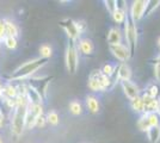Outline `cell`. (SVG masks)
I'll return each instance as SVG.
<instances>
[{
	"instance_id": "obj_1",
	"label": "cell",
	"mask_w": 160,
	"mask_h": 143,
	"mask_svg": "<svg viewBox=\"0 0 160 143\" xmlns=\"http://www.w3.org/2000/svg\"><path fill=\"white\" fill-rule=\"evenodd\" d=\"M48 61H49L48 59L37 57V59H33L31 61L25 62L24 64L19 66L14 70L10 76V79L13 80V81H19V80H24L27 78H31L38 69H41L43 66H46Z\"/></svg>"
},
{
	"instance_id": "obj_2",
	"label": "cell",
	"mask_w": 160,
	"mask_h": 143,
	"mask_svg": "<svg viewBox=\"0 0 160 143\" xmlns=\"http://www.w3.org/2000/svg\"><path fill=\"white\" fill-rule=\"evenodd\" d=\"M123 38L126 40V45L129 49V53H130V57H133L136 51V48H138V26H136V23L127 16L126 21H124V36Z\"/></svg>"
},
{
	"instance_id": "obj_3",
	"label": "cell",
	"mask_w": 160,
	"mask_h": 143,
	"mask_svg": "<svg viewBox=\"0 0 160 143\" xmlns=\"http://www.w3.org/2000/svg\"><path fill=\"white\" fill-rule=\"evenodd\" d=\"M29 105H16L11 118V131L16 136H20L25 129V118Z\"/></svg>"
},
{
	"instance_id": "obj_4",
	"label": "cell",
	"mask_w": 160,
	"mask_h": 143,
	"mask_svg": "<svg viewBox=\"0 0 160 143\" xmlns=\"http://www.w3.org/2000/svg\"><path fill=\"white\" fill-rule=\"evenodd\" d=\"M65 61H66L67 70L71 74H75L78 70V67H79V51L77 49L75 42H71L68 44V47L66 49Z\"/></svg>"
},
{
	"instance_id": "obj_5",
	"label": "cell",
	"mask_w": 160,
	"mask_h": 143,
	"mask_svg": "<svg viewBox=\"0 0 160 143\" xmlns=\"http://www.w3.org/2000/svg\"><path fill=\"white\" fill-rule=\"evenodd\" d=\"M50 76H46V78H30L28 80V86L31 87V88L40 95L42 99H44L47 97V89H48V85H49V81H50Z\"/></svg>"
},
{
	"instance_id": "obj_6",
	"label": "cell",
	"mask_w": 160,
	"mask_h": 143,
	"mask_svg": "<svg viewBox=\"0 0 160 143\" xmlns=\"http://www.w3.org/2000/svg\"><path fill=\"white\" fill-rule=\"evenodd\" d=\"M147 7V0H135L133 1L128 16L133 19L135 23L140 21L145 17V11Z\"/></svg>"
},
{
	"instance_id": "obj_7",
	"label": "cell",
	"mask_w": 160,
	"mask_h": 143,
	"mask_svg": "<svg viewBox=\"0 0 160 143\" xmlns=\"http://www.w3.org/2000/svg\"><path fill=\"white\" fill-rule=\"evenodd\" d=\"M60 26L65 30V32L67 34L71 42H75L77 40H79L80 32L78 30V27H77L75 21L71 19V18H66V19L60 21Z\"/></svg>"
},
{
	"instance_id": "obj_8",
	"label": "cell",
	"mask_w": 160,
	"mask_h": 143,
	"mask_svg": "<svg viewBox=\"0 0 160 143\" xmlns=\"http://www.w3.org/2000/svg\"><path fill=\"white\" fill-rule=\"evenodd\" d=\"M109 49H110V53L112 54V56L118 60L121 63L128 61L130 57V53H129V49L127 48L126 44H116V45H109Z\"/></svg>"
},
{
	"instance_id": "obj_9",
	"label": "cell",
	"mask_w": 160,
	"mask_h": 143,
	"mask_svg": "<svg viewBox=\"0 0 160 143\" xmlns=\"http://www.w3.org/2000/svg\"><path fill=\"white\" fill-rule=\"evenodd\" d=\"M121 87L123 89V93L127 97L129 100H133L136 97L141 94L140 88L134 83L132 80L130 81H122L121 82Z\"/></svg>"
},
{
	"instance_id": "obj_10",
	"label": "cell",
	"mask_w": 160,
	"mask_h": 143,
	"mask_svg": "<svg viewBox=\"0 0 160 143\" xmlns=\"http://www.w3.org/2000/svg\"><path fill=\"white\" fill-rule=\"evenodd\" d=\"M77 49L80 51V54L85 55V56H90L93 54L94 51V44L93 42L88 38H80L77 44Z\"/></svg>"
},
{
	"instance_id": "obj_11",
	"label": "cell",
	"mask_w": 160,
	"mask_h": 143,
	"mask_svg": "<svg viewBox=\"0 0 160 143\" xmlns=\"http://www.w3.org/2000/svg\"><path fill=\"white\" fill-rule=\"evenodd\" d=\"M132 69L128 66L126 62L123 63H120L117 66V69H116V76H117V80L118 81H130L132 79Z\"/></svg>"
},
{
	"instance_id": "obj_12",
	"label": "cell",
	"mask_w": 160,
	"mask_h": 143,
	"mask_svg": "<svg viewBox=\"0 0 160 143\" xmlns=\"http://www.w3.org/2000/svg\"><path fill=\"white\" fill-rule=\"evenodd\" d=\"M108 43L109 45H116V44H122L123 41V32L120 27H111L108 32Z\"/></svg>"
},
{
	"instance_id": "obj_13",
	"label": "cell",
	"mask_w": 160,
	"mask_h": 143,
	"mask_svg": "<svg viewBox=\"0 0 160 143\" xmlns=\"http://www.w3.org/2000/svg\"><path fill=\"white\" fill-rule=\"evenodd\" d=\"M142 102H143V107H145V113H157V107H158V102L159 99H154L145 95L143 93L141 94Z\"/></svg>"
},
{
	"instance_id": "obj_14",
	"label": "cell",
	"mask_w": 160,
	"mask_h": 143,
	"mask_svg": "<svg viewBox=\"0 0 160 143\" xmlns=\"http://www.w3.org/2000/svg\"><path fill=\"white\" fill-rule=\"evenodd\" d=\"M86 106L87 110L91 112V113H98L100 110V104L98 98H96L94 95H87L86 97Z\"/></svg>"
},
{
	"instance_id": "obj_15",
	"label": "cell",
	"mask_w": 160,
	"mask_h": 143,
	"mask_svg": "<svg viewBox=\"0 0 160 143\" xmlns=\"http://www.w3.org/2000/svg\"><path fill=\"white\" fill-rule=\"evenodd\" d=\"M127 16H128V13H127V11H126V7H122V6H120V5H118V7H117V10L111 14L113 21H115L117 25L124 24Z\"/></svg>"
},
{
	"instance_id": "obj_16",
	"label": "cell",
	"mask_w": 160,
	"mask_h": 143,
	"mask_svg": "<svg viewBox=\"0 0 160 143\" xmlns=\"http://www.w3.org/2000/svg\"><path fill=\"white\" fill-rule=\"evenodd\" d=\"M0 91H1V98H4L5 100L6 99H16V97H17L16 86L11 85V83H7L5 86H2Z\"/></svg>"
},
{
	"instance_id": "obj_17",
	"label": "cell",
	"mask_w": 160,
	"mask_h": 143,
	"mask_svg": "<svg viewBox=\"0 0 160 143\" xmlns=\"http://www.w3.org/2000/svg\"><path fill=\"white\" fill-rule=\"evenodd\" d=\"M87 85H88V88L91 89V91H93V92H102V87H100L99 81H98V79H97L96 69H93V70L91 72Z\"/></svg>"
},
{
	"instance_id": "obj_18",
	"label": "cell",
	"mask_w": 160,
	"mask_h": 143,
	"mask_svg": "<svg viewBox=\"0 0 160 143\" xmlns=\"http://www.w3.org/2000/svg\"><path fill=\"white\" fill-rule=\"evenodd\" d=\"M130 107L138 115L145 113V107H143V102H142L141 94L139 97H136L135 99H133V100H130Z\"/></svg>"
},
{
	"instance_id": "obj_19",
	"label": "cell",
	"mask_w": 160,
	"mask_h": 143,
	"mask_svg": "<svg viewBox=\"0 0 160 143\" xmlns=\"http://www.w3.org/2000/svg\"><path fill=\"white\" fill-rule=\"evenodd\" d=\"M159 93H160L159 86H158L157 83H154V82L148 83L147 87L145 88V91H143V94L147 95V97H149V98H154V99H158Z\"/></svg>"
},
{
	"instance_id": "obj_20",
	"label": "cell",
	"mask_w": 160,
	"mask_h": 143,
	"mask_svg": "<svg viewBox=\"0 0 160 143\" xmlns=\"http://www.w3.org/2000/svg\"><path fill=\"white\" fill-rule=\"evenodd\" d=\"M146 134L149 143H158L160 141V125L152 126Z\"/></svg>"
},
{
	"instance_id": "obj_21",
	"label": "cell",
	"mask_w": 160,
	"mask_h": 143,
	"mask_svg": "<svg viewBox=\"0 0 160 143\" xmlns=\"http://www.w3.org/2000/svg\"><path fill=\"white\" fill-rule=\"evenodd\" d=\"M5 30H6V36L14 37V38L18 36V27L13 21L5 19Z\"/></svg>"
},
{
	"instance_id": "obj_22",
	"label": "cell",
	"mask_w": 160,
	"mask_h": 143,
	"mask_svg": "<svg viewBox=\"0 0 160 143\" xmlns=\"http://www.w3.org/2000/svg\"><path fill=\"white\" fill-rule=\"evenodd\" d=\"M138 128H139L140 131H142V132H147L148 130L151 129V125H149V123H148L146 113L140 115L139 119H138Z\"/></svg>"
},
{
	"instance_id": "obj_23",
	"label": "cell",
	"mask_w": 160,
	"mask_h": 143,
	"mask_svg": "<svg viewBox=\"0 0 160 143\" xmlns=\"http://www.w3.org/2000/svg\"><path fill=\"white\" fill-rule=\"evenodd\" d=\"M116 69H117V64H115V63H109V62H108L105 64H103L100 72L104 75H107L108 78H111V76L116 73Z\"/></svg>"
},
{
	"instance_id": "obj_24",
	"label": "cell",
	"mask_w": 160,
	"mask_h": 143,
	"mask_svg": "<svg viewBox=\"0 0 160 143\" xmlns=\"http://www.w3.org/2000/svg\"><path fill=\"white\" fill-rule=\"evenodd\" d=\"M69 112L73 115V116H79L82 113V106L80 102L78 100H72L69 102Z\"/></svg>"
},
{
	"instance_id": "obj_25",
	"label": "cell",
	"mask_w": 160,
	"mask_h": 143,
	"mask_svg": "<svg viewBox=\"0 0 160 143\" xmlns=\"http://www.w3.org/2000/svg\"><path fill=\"white\" fill-rule=\"evenodd\" d=\"M160 6V0H151V1H147V7L146 11H145V17H148L153 13L154 11Z\"/></svg>"
},
{
	"instance_id": "obj_26",
	"label": "cell",
	"mask_w": 160,
	"mask_h": 143,
	"mask_svg": "<svg viewBox=\"0 0 160 143\" xmlns=\"http://www.w3.org/2000/svg\"><path fill=\"white\" fill-rule=\"evenodd\" d=\"M53 55V49L52 47L49 45V44H43V45H41L40 47V57L42 59H48L49 60V57Z\"/></svg>"
},
{
	"instance_id": "obj_27",
	"label": "cell",
	"mask_w": 160,
	"mask_h": 143,
	"mask_svg": "<svg viewBox=\"0 0 160 143\" xmlns=\"http://www.w3.org/2000/svg\"><path fill=\"white\" fill-rule=\"evenodd\" d=\"M46 119H47V123L52 124V125H58L60 122V117H59L56 111H49Z\"/></svg>"
},
{
	"instance_id": "obj_28",
	"label": "cell",
	"mask_w": 160,
	"mask_h": 143,
	"mask_svg": "<svg viewBox=\"0 0 160 143\" xmlns=\"http://www.w3.org/2000/svg\"><path fill=\"white\" fill-rule=\"evenodd\" d=\"M104 5L107 7L108 12L112 14L118 7V1H116V0H104Z\"/></svg>"
},
{
	"instance_id": "obj_29",
	"label": "cell",
	"mask_w": 160,
	"mask_h": 143,
	"mask_svg": "<svg viewBox=\"0 0 160 143\" xmlns=\"http://www.w3.org/2000/svg\"><path fill=\"white\" fill-rule=\"evenodd\" d=\"M147 115V119H148V123H149V125H151V128L152 126H157V125H160V117L153 112V113H146Z\"/></svg>"
},
{
	"instance_id": "obj_30",
	"label": "cell",
	"mask_w": 160,
	"mask_h": 143,
	"mask_svg": "<svg viewBox=\"0 0 160 143\" xmlns=\"http://www.w3.org/2000/svg\"><path fill=\"white\" fill-rule=\"evenodd\" d=\"M4 44H5V47L7 49H16L17 47V38H14V37H10V36H6L5 38H4Z\"/></svg>"
},
{
	"instance_id": "obj_31",
	"label": "cell",
	"mask_w": 160,
	"mask_h": 143,
	"mask_svg": "<svg viewBox=\"0 0 160 143\" xmlns=\"http://www.w3.org/2000/svg\"><path fill=\"white\" fill-rule=\"evenodd\" d=\"M6 37V30H5V19H0V41H4Z\"/></svg>"
},
{
	"instance_id": "obj_32",
	"label": "cell",
	"mask_w": 160,
	"mask_h": 143,
	"mask_svg": "<svg viewBox=\"0 0 160 143\" xmlns=\"http://www.w3.org/2000/svg\"><path fill=\"white\" fill-rule=\"evenodd\" d=\"M75 23H77V27H78L80 35H81L85 30H86V23H85L84 21H75Z\"/></svg>"
},
{
	"instance_id": "obj_33",
	"label": "cell",
	"mask_w": 160,
	"mask_h": 143,
	"mask_svg": "<svg viewBox=\"0 0 160 143\" xmlns=\"http://www.w3.org/2000/svg\"><path fill=\"white\" fill-rule=\"evenodd\" d=\"M46 123H47V119L43 117V115L41 117L37 118V121H36V124H35V126H38V128H43L44 125H46Z\"/></svg>"
},
{
	"instance_id": "obj_34",
	"label": "cell",
	"mask_w": 160,
	"mask_h": 143,
	"mask_svg": "<svg viewBox=\"0 0 160 143\" xmlns=\"http://www.w3.org/2000/svg\"><path fill=\"white\" fill-rule=\"evenodd\" d=\"M154 78L158 82H160V64H154Z\"/></svg>"
},
{
	"instance_id": "obj_35",
	"label": "cell",
	"mask_w": 160,
	"mask_h": 143,
	"mask_svg": "<svg viewBox=\"0 0 160 143\" xmlns=\"http://www.w3.org/2000/svg\"><path fill=\"white\" fill-rule=\"evenodd\" d=\"M154 64H160V54L154 59Z\"/></svg>"
},
{
	"instance_id": "obj_36",
	"label": "cell",
	"mask_w": 160,
	"mask_h": 143,
	"mask_svg": "<svg viewBox=\"0 0 160 143\" xmlns=\"http://www.w3.org/2000/svg\"><path fill=\"white\" fill-rule=\"evenodd\" d=\"M157 115L160 117V99L159 102H158V107H157Z\"/></svg>"
},
{
	"instance_id": "obj_37",
	"label": "cell",
	"mask_w": 160,
	"mask_h": 143,
	"mask_svg": "<svg viewBox=\"0 0 160 143\" xmlns=\"http://www.w3.org/2000/svg\"><path fill=\"white\" fill-rule=\"evenodd\" d=\"M2 124H4V116H0V128L2 126Z\"/></svg>"
},
{
	"instance_id": "obj_38",
	"label": "cell",
	"mask_w": 160,
	"mask_h": 143,
	"mask_svg": "<svg viewBox=\"0 0 160 143\" xmlns=\"http://www.w3.org/2000/svg\"><path fill=\"white\" fill-rule=\"evenodd\" d=\"M157 43H158V47L160 48V37H158V41H157Z\"/></svg>"
},
{
	"instance_id": "obj_39",
	"label": "cell",
	"mask_w": 160,
	"mask_h": 143,
	"mask_svg": "<svg viewBox=\"0 0 160 143\" xmlns=\"http://www.w3.org/2000/svg\"><path fill=\"white\" fill-rule=\"evenodd\" d=\"M0 116H4V115H2V111H1V109H0Z\"/></svg>"
},
{
	"instance_id": "obj_40",
	"label": "cell",
	"mask_w": 160,
	"mask_h": 143,
	"mask_svg": "<svg viewBox=\"0 0 160 143\" xmlns=\"http://www.w3.org/2000/svg\"><path fill=\"white\" fill-rule=\"evenodd\" d=\"M0 99H1V91H0Z\"/></svg>"
},
{
	"instance_id": "obj_41",
	"label": "cell",
	"mask_w": 160,
	"mask_h": 143,
	"mask_svg": "<svg viewBox=\"0 0 160 143\" xmlns=\"http://www.w3.org/2000/svg\"><path fill=\"white\" fill-rule=\"evenodd\" d=\"M0 143H2V141H1V138H0Z\"/></svg>"
}]
</instances>
